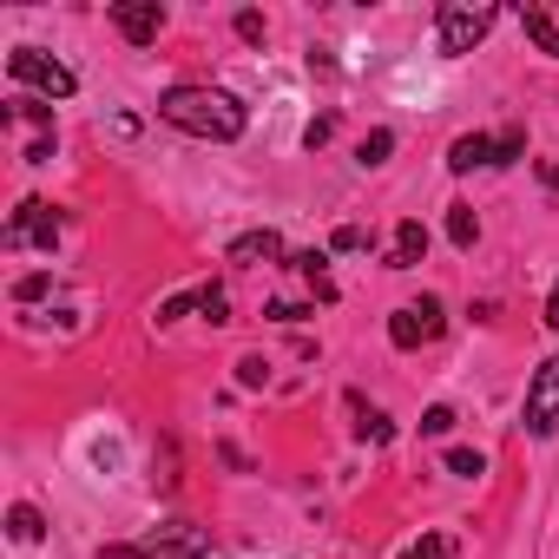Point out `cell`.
Returning a JSON list of instances; mask_svg holds the SVG:
<instances>
[{
  "label": "cell",
  "mask_w": 559,
  "mask_h": 559,
  "mask_svg": "<svg viewBox=\"0 0 559 559\" xmlns=\"http://www.w3.org/2000/svg\"><path fill=\"white\" fill-rule=\"evenodd\" d=\"M158 119H165L171 132H185V139H211V145H230V139H243V126H250L243 99L224 93V86H171V93L158 99Z\"/></svg>",
  "instance_id": "obj_1"
},
{
  "label": "cell",
  "mask_w": 559,
  "mask_h": 559,
  "mask_svg": "<svg viewBox=\"0 0 559 559\" xmlns=\"http://www.w3.org/2000/svg\"><path fill=\"white\" fill-rule=\"evenodd\" d=\"M493 21H500V8H467V0H448V8L435 14V40H441V53H474L493 34Z\"/></svg>",
  "instance_id": "obj_2"
},
{
  "label": "cell",
  "mask_w": 559,
  "mask_h": 559,
  "mask_svg": "<svg viewBox=\"0 0 559 559\" xmlns=\"http://www.w3.org/2000/svg\"><path fill=\"white\" fill-rule=\"evenodd\" d=\"M0 243H8V250H47V257H53V243H60V211H53L47 198H21L14 217H8V230H0Z\"/></svg>",
  "instance_id": "obj_3"
},
{
  "label": "cell",
  "mask_w": 559,
  "mask_h": 559,
  "mask_svg": "<svg viewBox=\"0 0 559 559\" xmlns=\"http://www.w3.org/2000/svg\"><path fill=\"white\" fill-rule=\"evenodd\" d=\"M8 73H14L21 86H34V93H40L47 106H53V99H73V93H80V80H73V67H60V60H47L40 47H14V53H8Z\"/></svg>",
  "instance_id": "obj_4"
},
{
  "label": "cell",
  "mask_w": 559,
  "mask_h": 559,
  "mask_svg": "<svg viewBox=\"0 0 559 559\" xmlns=\"http://www.w3.org/2000/svg\"><path fill=\"white\" fill-rule=\"evenodd\" d=\"M106 559H204V533L178 520V526H158L139 546H106Z\"/></svg>",
  "instance_id": "obj_5"
},
{
  "label": "cell",
  "mask_w": 559,
  "mask_h": 559,
  "mask_svg": "<svg viewBox=\"0 0 559 559\" xmlns=\"http://www.w3.org/2000/svg\"><path fill=\"white\" fill-rule=\"evenodd\" d=\"M526 435H539V441L559 435V356H546L526 382Z\"/></svg>",
  "instance_id": "obj_6"
},
{
  "label": "cell",
  "mask_w": 559,
  "mask_h": 559,
  "mask_svg": "<svg viewBox=\"0 0 559 559\" xmlns=\"http://www.w3.org/2000/svg\"><path fill=\"white\" fill-rule=\"evenodd\" d=\"M435 336H441V304H435V297L402 304V310L389 317V343H395V349H421V343H435Z\"/></svg>",
  "instance_id": "obj_7"
},
{
  "label": "cell",
  "mask_w": 559,
  "mask_h": 559,
  "mask_svg": "<svg viewBox=\"0 0 559 559\" xmlns=\"http://www.w3.org/2000/svg\"><path fill=\"white\" fill-rule=\"evenodd\" d=\"M112 27L132 40V47H152L158 34H165V8H158V0H112Z\"/></svg>",
  "instance_id": "obj_8"
},
{
  "label": "cell",
  "mask_w": 559,
  "mask_h": 559,
  "mask_svg": "<svg viewBox=\"0 0 559 559\" xmlns=\"http://www.w3.org/2000/svg\"><path fill=\"white\" fill-rule=\"evenodd\" d=\"M230 263H290V250H284V237H276V230H243L230 243Z\"/></svg>",
  "instance_id": "obj_9"
},
{
  "label": "cell",
  "mask_w": 559,
  "mask_h": 559,
  "mask_svg": "<svg viewBox=\"0 0 559 559\" xmlns=\"http://www.w3.org/2000/svg\"><path fill=\"white\" fill-rule=\"evenodd\" d=\"M428 257V230H421V217H402L395 224V250H389V270H415Z\"/></svg>",
  "instance_id": "obj_10"
},
{
  "label": "cell",
  "mask_w": 559,
  "mask_h": 559,
  "mask_svg": "<svg viewBox=\"0 0 559 559\" xmlns=\"http://www.w3.org/2000/svg\"><path fill=\"white\" fill-rule=\"evenodd\" d=\"M323 263H330L323 250H297V257H290V270H297V276H310L317 304H336V284H330V270H323Z\"/></svg>",
  "instance_id": "obj_11"
},
{
  "label": "cell",
  "mask_w": 559,
  "mask_h": 559,
  "mask_svg": "<svg viewBox=\"0 0 559 559\" xmlns=\"http://www.w3.org/2000/svg\"><path fill=\"white\" fill-rule=\"evenodd\" d=\"M448 165H454V171L493 165V139H487V132H467V139H454V145H448Z\"/></svg>",
  "instance_id": "obj_12"
},
{
  "label": "cell",
  "mask_w": 559,
  "mask_h": 559,
  "mask_svg": "<svg viewBox=\"0 0 559 559\" xmlns=\"http://www.w3.org/2000/svg\"><path fill=\"white\" fill-rule=\"evenodd\" d=\"M40 533H47V520H40V507H27V500H14V507H8V539H14V546H34Z\"/></svg>",
  "instance_id": "obj_13"
},
{
  "label": "cell",
  "mask_w": 559,
  "mask_h": 559,
  "mask_svg": "<svg viewBox=\"0 0 559 559\" xmlns=\"http://www.w3.org/2000/svg\"><path fill=\"white\" fill-rule=\"evenodd\" d=\"M520 27H526V40H533L539 53H552V60H559V21H552L546 8H526V14H520Z\"/></svg>",
  "instance_id": "obj_14"
},
{
  "label": "cell",
  "mask_w": 559,
  "mask_h": 559,
  "mask_svg": "<svg viewBox=\"0 0 559 559\" xmlns=\"http://www.w3.org/2000/svg\"><path fill=\"white\" fill-rule=\"evenodd\" d=\"M349 415H356V441H389L395 428H389V415H376L362 395H349Z\"/></svg>",
  "instance_id": "obj_15"
},
{
  "label": "cell",
  "mask_w": 559,
  "mask_h": 559,
  "mask_svg": "<svg viewBox=\"0 0 559 559\" xmlns=\"http://www.w3.org/2000/svg\"><path fill=\"white\" fill-rule=\"evenodd\" d=\"M448 237H454V250H474L480 224H474V211H467V204H448Z\"/></svg>",
  "instance_id": "obj_16"
},
{
  "label": "cell",
  "mask_w": 559,
  "mask_h": 559,
  "mask_svg": "<svg viewBox=\"0 0 559 559\" xmlns=\"http://www.w3.org/2000/svg\"><path fill=\"white\" fill-rule=\"evenodd\" d=\"M389 152H395V132H382V126L356 145V158H362V165H389Z\"/></svg>",
  "instance_id": "obj_17"
},
{
  "label": "cell",
  "mask_w": 559,
  "mask_h": 559,
  "mask_svg": "<svg viewBox=\"0 0 559 559\" xmlns=\"http://www.w3.org/2000/svg\"><path fill=\"white\" fill-rule=\"evenodd\" d=\"M520 152H526V132H520V126H507V132L493 139V165H520Z\"/></svg>",
  "instance_id": "obj_18"
},
{
  "label": "cell",
  "mask_w": 559,
  "mask_h": 559,
  "mask_svg": "<svg viewBox=\"0 0 559 559\" xmlns=\"http://www.w3.org/2000/svg\"><path fill=\"white\" fill-rule=\"evenodd\" d=\"M198 310H204V323H230V297H224L217 284H204V290H198Z\"/></svg>",
  "instance_id": "obj_19"
},
{
  "label": "cell",
  "mask_w": 559,
  "mask_h": 559,
  "mask_svg": "<svg viewBox=\"0 0 559 559\" xmlns=\"http://www.w3.org/2000/svg\"><path fill=\"white\" fill-rule=\"evenodd\" d=\"M448 474H461V480H474V474H487V461H480L474 448H448Z\"/></svg>",
  "instance_id": "obj_20"
},
{
  "label": "cell",
  "mask_w": 559,
  "mask_h": 559,
  "mask_svg": "<svg viewBox=\"0 0 559 559\" xmlns=\"http://www.w3.org/2000/svg\"><path fill=\"white\" fill-rule=\"evenodd\" d=\"M448 552H454V539H448V533H428V539H421V546H408L402 559H448Z\"/></svg>",
  "instance_id": "obj_21"
},
{
  "label": "cell",
  "mask_w": 559,
  "mask_h": 559,
  "mask_svg": "<svg viewBox=\"0 0 559 559\" xmlns=\"http://www.w3.org/2000/svg\"><path fill=\"white\" fill-rule=\"evenodd\" d=\"M237 382H243V389H263V382H270V362H263V356H243V362H237Z\"/></svg>",
  "instance_id": "obj_22"
},
{
  "label": "cell",
  "mask_w": 559,
  "mask_h": 559,
  "mask_svg": "<svg viewBox=\"0 0 559 559\" xmlns=\"http://www.w3.org/2000/svg\"><path fill=\"white\" fill-rule=\"evenodd\" d=\"M448 428H454V408H448V402H435V408L421 415V435H448Z\"/></svg>",
  "instance_id": "obj_23"
},
{
  "label": "cell",
  "mask_w": 559,
  "mask_h": 559,
  "mask_svg": "<svg viewBox=\"0 0 559 559\" xmlns=\"http://www.w3.org/2000/svg\"><path fill=\"white\" fill-rule=\"evenodd\" d=\"M47 290H53V276L40 270V276H21V290H14V297H21V304H40Z\"/></svg>",
  "instance_id": "obj_24"
},
{
  "label": "cell",
  "mask_w": 559,
  "mask_h": 559,
  "mask_svg": "<svg viewBox=\"0 0 559 559\" xmlns=\"http://www.w3.org/2000/svg\"><path fill=\"white\" fill-rule=\"evenodd\" d=\"M263 317H270V323H304V317H317V310H304V304H263Z\"/></svg>",
  "instance_id": "obj_25"
},
{
  "label": "cell",
  "mask_w": 559,
  "mask_h": 559,
  "mask_svg": "<svg viewBox=\"0 0 559 559\" xmlns=\"http://www.w3.org/2000/svg\"><path fill=\"white\" fill-rule=\"evenodd\" d=\"M237 40H250V47L263 40V14H257V8H243V14H237Z\"/></svg>",
  "instance_id": "obj_26"
},
{
  "label": "cell",
  "mask_w": 559,
  "mask_h": 559,
  "mask_svg": "<svg viewBox=\"0 0 559 559\" xmlns=\"http://www.w3.org/2000/svg\"><path fill=\"white\" fill-rule=\"evenodd\" d=\"M330 132H336V119H330V112H323V119H310V132H304V145H310V152H317V145H330Z\"/></svg>",
  "instance_id": "obj_27"
},
{
  "label": "cell",
  "mask_w": 559,
  "mask_h": 559,
  "mask_svg": "<svg viewBox=\"0 0 559 559\" xmlns=\"http://www.w3.org/2000/svg\"><path fill=\"white\" fill-rule=\"evenodd\" d=\"M330 243H336V250H362V243H369V237H362V230H356V224H343V230H336V237H330Z\"/></svg>",
  "instance_id": "obj_28"
},
{
  "label": "cell",
  "mask_w": 559,
  "mask_h": 559,
  "mask_svg": "<svg viewBox=\"0 0 559 559\" xmlns=\"http://www.w3.org/2000/svg\"><path fill=\"white\" fill-rule=\"evenodd\" d=\"M539 185H546V191H559V165H552V158L539 165Z\"/></svg>",
  "instance_id": "obj_29"
},
{
  "label": "cell",
  "mask_w": 559,
  "mask_h": 559,
  "mask_svg": "<svg viewBox=\"0 0 559 559\" xmlns=\"http://www.w3.org/2000/svg\"><path fill=\"white\" fill-rule=\"evenodd\" d=\"M546 323L559 330V284H552V297H546Z\"/></svg>",
  "instance_id": "obj_30"
}]
</instances>
